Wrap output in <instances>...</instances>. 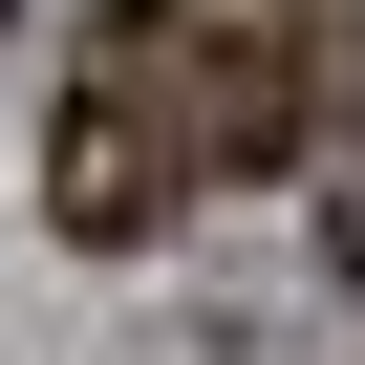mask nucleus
I'll list each match as a JSON object with an SVG mask.
<instances>
[{"label": "nucleus", "mask_w": 365, "mask_h": 365, "mask_svg": "<svg viewBox=\"0 0 365 365\" xmlns=\"http://www.w3.org/2000/svg\"><path fill=\"white\" fill-rule=\"evenodd\" d=\"M215 172H301V43L279 22H194V194Z\"/></svg>", "instance_id": "f03ea898"}, {"label": "nucleus", "mask_w": 365, "mask_h": 365, "mask_svg": "<svg viewBox=\"0 0 365 365\" xmlns=\"http://www.w3.org/2000/svg\"><path fill=\"white\" fill-rule=\"evenodd\" d=\"M301 150H322V237L365 258V22H344V43H301Z\"/></svg>", "instance_id": "7ed1b4c3"}, {"label": "nucleus", "mask_w": 365, "mask_h": 365, "mask_svg": "<svg viewBox=\"0 0 365 365\" xmlns=\"http://www.w3.org/2000/svg\"><path fill=\"white\" fill-rule=\"evenodd\" d=\"M194 22L215 0H86V43L43 86V237L150 258L172 194H194Z\"/></svg>", "instance_id": "f257e3e1"}]
</instances>
